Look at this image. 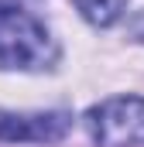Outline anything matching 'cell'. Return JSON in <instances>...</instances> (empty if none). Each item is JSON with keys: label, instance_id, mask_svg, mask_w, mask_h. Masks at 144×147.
<instances>
[{"label": "cell", "instance_id": "277c9868", "mask_svg": "<svg viewBox=\"0 0 144 147\" xmlns=\"http://www.w3.org/2000/svg\"><path fill=\"white\" fill-rule=\"evenodd\" d=\"M75 7L93 28H110L127 10V0H75Z\"/></svg>", "mask_w": 144, "mask_h": 147}, {"label": "cell", "instance_id": "3957f363", "mask_svg": "<svg viewBox=\"0 0 144 147\" xmlns=\"http://www.w3.org/2000/svg\"><path fill=\"white\" fill-rule=\"evenodd\" d=\"M69 127H72L69 113H0V140L7 144L62 140Z\"/></svg>", "mask_w": 144, "mask_h": 147}, {"label": "cell", "instance_id": "6da1fadb", "mask_svg": "<svg viewBox=\"0 0 144 147\" xmlns=\"http://www.w3.org/2000/svg\"><path fill=\"white\" fill-rule=\"evenodd\" d=\"M58 62L48 28L17 0H0V69L45 72Z\"/></svg>", "mask_w": 144, "mask_h": 147}, {"label": "cell", "instance_id": "5b68a950", "mask_svg": "<svg viewBox=\"0 0 144 147\" xmlns=\"http://www.w3.org/2000/svg\"><path fill=\"white\" fill-rule=\"evenodd\" d=\"M137 38H144V24H141V28H137Z\"/></svg>", "mask_w": 144, "mask_h": 147}, {"label": "cell", "instance_id": "7a4b0ae2", "mask_svg": "<svg viewBox=\"0 0 144 147\" xmlns=\"http://www.w3.org/2000/svg\"><path fill=\"white\" fill-rule=\"evenodd\" d=\"M86 127L103 147H144V96H113L93 106Z\"/></svg>", "mask_w": 144, "mask_h": 147}]
</instances>
